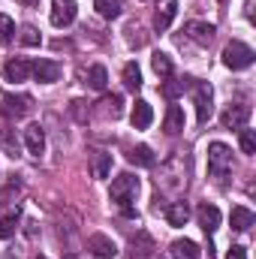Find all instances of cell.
<instances>
[{"label":"cell","instance_id":"1","mask_svg":"<svg viewBox=\"0 0 256 259\" xmlns=\"http://www.w3.org/2000/svg\"><path fill=\"white\" fill-rule=\"evenodd\" d=\"M112 202L121 208V214L124 217H136V208H133V202H136V196H139V178L133 175V172H121L115 181H112Z\"/></svg>","mask_w":256,"mask_h":259},{"label":"cell","instance_id":"2","mask_svg":"<svg viewBox=\"0 0 256 259\" xmlns=\"http://www.w3.org/2000/svg\"><path fill=\"white\" fill-rule=\"evenodd\" d=\"M229 172H232V148L223 142H211L208 145V175L223 184Z\"/></svg>","mask_w":256,"mask_h":259},{"label":"cell","instance_id":"3","mask_svg":"<svg viewBox=\"0 0 256 259\" xmlns=\"http://www.w3.org/2000/svg\"><path fill=\"white\" fill-rule=\"evenodd\" d=\"M193 106H196V121L208 124L214 115V91L208 81H193Z\"/></svg>","mask_w":256,"mask_h":259},{"label":"cell","instance_id":"4","mask_svg":"<svg viewBox=\"0 0 256 259\" xmlns=\"http://www.w3.org/2000/svg\"><path fill=\"white\" fill-rule=\"evenodd\" d=\"M253 49L247 46V42H241V39H232L226 49H223V64L229 66V69H247V66L253 64Z\"/></svg>","mask_w":256,"mask_h":259},{"label":"cell","instance_id":"5","mask_svg":"<svg viewBox=\"0 0 256 259\" xmlns=\"http://www.w3.org/2000/svg\"><path fill=\"white\" fill-rule=\"evenodd\" d=\"M220 121H223L226 130H244V124L250 121V106H244V103H229L226 112L220 115Z\"/></svg>","mask_w":256,"mask_h":259},{"label":"cell","instance_id":"6","mask_svg":"<svg viewBox=\"0 0 256 259\" xmlns=\"http://www.w3.org/2000/svg\"><path fill=\"white\" fill-rule=\"evenodd\" d=\"M78 15L75 0H52V24L55 27H69Z\"/></svg>","mask_w":256,"mask_h":259},{"label":"cell","instance_id":"7","mask_svg":"<svg viewBox=\"0 0 256 259\" xmlns=\"http://www.w3.org/2000/svg\"><path fill=\"white\" fill-rule=\"evenodd\" d=\"M88 250H91L97 259L118 256V244H115V238H109V235H103V232H94V235L88 238Z\"/></svg>","mask_w":256,"mask_h":259},{"label":"cell","instance_id":"8","mask_svg":"<svg viewBox=\"0 0 256 259\" xmlns=\"http://www.w3.org/2000/svg\"><path fill=\"white\" fill-rule=\"evenodd\" d=\"M30 72L36 75V81H42V84H55L61 75H64V66L58 64V61H36V64H30Z\"/></svg>","mask_w":256,"mask_h":259},{"label":"cell","instance_id":"9","mask_svg":"<svg viewBox=\"0 0 256 259\" xmlns=\"http://www.w3.org/2000/svg\"><path fill=\"white\" fill-rule=\"evenodd\" d=\"M154 256V241L148 232H136L130 238V247H127V259H151Z\"/></svg>","mask_w":256,"mask_h":259},{"label":"cell","instance_id":"10","mask_svg":"<svg viewBox=\"0 0 256 259\" xmlns=\"http://www.w3.org/2000/svg\"><path fill=\"white\" fill-rule=\"evenodd\" d=\"M175 15H178V3L175 0H160L157 12H154V27L157 30H169L172 21H175Z\"/></svg>","mask_w":256,"mask_h":259},{"label":"cell","instance_id":"11","mask_svg":"<svg viewBox=\"0 0 256 259\" xmlns=\"http://www.w3.org/2000/svg\"><path fill=\"white\" fill-rule=\"evenodd\" d=\"M151 121H154V109H151V103L136 100V103H133V112H130V124H133V130H148L151 127Z\"/></svg>","mask_w":256,"mask_h":259},{"label":"cell","instance_id":"12","mask_svg":"<svg viewBox=\"0 0 256 259\" xmlns=\"http://www.w3.org/2000/svg\"><path fill=\"white\" fill-rule=\"evenodd\" d=\"M196 217H199V226L211 235V232H217V226H220V220H223V214H220V208L217 205H199V211H196Z\"/></svg>","mask_w":256,"mask_h":259},{"label":"cell","instance_id":"13","mask_svg":"<svg viewBox=\"0 0 256 259\" xmlns=\"http://www.w3.org/2000/svg\"><path fill=\"white\" fill-rule=\"evenodd\" d=\"M24 148H27L33 157L46 154V130L39 127V124H30V127L24 130Z\"/></svg>","mask_w":256,"mask_h":259},{"label":"cell","instance_id":"14","mask_svg":"<svg viewBox=\"0 0 256 259\" xmlns=\"http://www.w3.org/2000/svg\"><path fill=\"white\" fill-rule=\"evenodd\" d=\"M184 33L190 36L196 46H208L211 39H214V33H217V27L214 24H205V21H190L187 27H184Z\"/></svg>","mask_w":256,"mask_h":259},{"label":"cell","instance_id":"15","mask_svg":"<svg viewBox=\"0 0 256 259\" xmlns=\"http://www.w3.org/2000/svg\"><path fill=\"white\" fill-rule=\"evenodd\" d=\"M3 75H6V81H27V75H30V61H24V58H9L6 66H3Z\"/></svg>","mask_w":256,"mask_h":259},{"label":"cell","instance_id":"16","mask_svg":"<svg viewBox=\"0 0 256 259\" xmlns=\"http://www.w3.org/2000/svg\"><path fill=\"white\" fill-rule=\"evenodd\" d=\"M169 253H172V259H199V256H202L199 244L190 241V238H178V241H172Z\"/></svg>","mask_w":256,"mask_h":259},{"label":"cell","instance_id":"17","mask_svg":"<svg viewBox=\"0 0 256 259\" xmlns=\"http://www.w3.org/2000/svg\"><path fill=\"white\" fill-rule=\"evenodd\" d=\"M109 172H112V154L97 151V154L91 157V175H94L97 181H103V178H109Z\"/></svg>","mask_w":256,"mask_h":259},{"label":"cell","instance_id":"18","mask_svg":"<svg viewBox=\"0 0 256 259\" xmlns=\"http://www.w3.org/2000/svg\"><path fill=\"white\" fill-rule=\"evenodd\" d=\"M229 220H232V229L235 232H247L250 226H253V211L250 208H244V205H235L232 208V214H229Z\"/></svg>","mask_w":256,"mask_h":259},{"label":"cell","instance_id":"19","mask_svg":"<svg viewBox=\"0 0 256 259\" xmlns=\"http://www.w3.org/2000/svg\"><path fill=\"white\" fill-rule=\"evenodd\" d=\"M166 220H169V226H184L190 220V205L187 202H172L166 208Z\"/></svg>","mask_w":256,"mask_h":259},{"label":"cell","instance_id":"20","mask_svg":"<svg viewBox=\"0 0 256 259\" xmlns=\"http://www.w3.org/2000/svg\"><path fill=\"white\" fill-rule=\"evenodd\" d=\"M163 130H166L169 136H178V133L184 130V112H181V106H169V109H166Z\"/></svg>","mask_w":256,"mask_h":259},{"label":"cell","instance_id":"21","mask_svg":"<svg viewBox=\"0 0 256 259\" xmlns=\"http://www.w3.org/2000/svg\"><path fill=\"white\" fill-rule=\"evenodd\" d=\"M187 88H193V78H187V75L172 78V75H169V81H163V88H160V91H163V97H166V100H175V97H178V94H184Z\"/></svg>","mask_w":256,"mask_h":259},{"label":"cell","instance_id":"22","mask_svg":"<svg viewBox=\"0 0 256 259\" xmlns=\"http://www.w3.org/2000/svg\"><path fill=\"white\" fill-rule=\"evenodd\" d=\"M84 78H88L84 84H91L94 91H106V84H109V72H106V66L103 64H94L91 69H88Z\"/></svg>","mask_w":256,"mask_h":259},{"label":"cell","instance_id":"23","mask_svg":"<svg viewBox=\"0 0 256 259\" xmlns=\"http://www.w3.org/2000/svg\"><path fill=\"white\" fill-rule=\"evenodd\" d=\"M127 157H130V163H133V166H145V169H151V166H154V151H151L148 145H136Z\"/></svg>","mask_w":256,"mask_h":259},{"label":"cell","instance_id":"24","mask_svg":"<svg viewBox=\"0 0 256 259\" xmlns=\"http://www.w3.org/2000/svg\"><path fill=\"white\" fill-rule=\"evenodd\" d=\"M94 9L100 12V18H109V21H115L118 15H121V0H94Z\"/></svg>","mask_w":256,"mask_h":259},{"label":"cell","instance_id":"25","mask_svg":"<svg viewBox=\"0 0 256 259\" xmlns=\"http://www.w3.org/2000/svg\"><path fill=\"white\" fill-rule=\"evenodd\" d=\"M124 88L133 91V94L142 91V69H139V64H133V61L124 66Z\"/></svg>","mask_w":256,"mask_h":259},{"label":"cell","instance_id":"26","mask_svg":"<svg viewBox=\"0 0 256 259\" xmlns=\"http://www.w3.org/2000/svg\"><path fill=\"white\" fill-rule=\"evenodd\" d=\"M151 66H154V72H157L160 78H169V75H172V61H169V55H163V52H154Z\"/></svg>","mask_w":256,"mask_h":259},{"label":"cell","instance_id":"27","mask_svg":"<svg viewBox=\"0 0 256 259\" xmlns=\"http://www.w3.org/2000/svg\"><path fill=\"white\" fill-rule=\"evenodd\" d=\"M12 33H15V21L0 12V46H9L12 42Z\"/></svg>","mask_w":256,"mask_h":259},{"label":"cell","instance_id":"28","mask_svg":"<svg viewBox=\"0 0 256 259\" xmlns=\"http://www.w3.org/2000/svg\"><path fill=\"white\" fill-rule=\"evenodd\" d=\"M18 39H21V46H27V49H33V46H39V42H42L39 30H36V27H30V24H24V27H21V36H18Z\"/></svg>","mask_w":256,"mask_h":259},{"label":"cell","instance_id":"29","mask_svg":"<svg viewBox=\"0 0 256 259\" xmlns=\"http://www.w3.org/2000/svg\"><path fill=\"white\" fill-rule=\"evenodd\" d=\"M6 106H9L12 115H27L30 112V100L27 97H18V100L15 97H6Z\"/></svg>","mask_w":256,"mask_h":259},{"label":"cell","instance_id":"30","mask_svg":"<svg viewBox=\"0 0 256 259\" xmlns=\"http://www.w3.org/2000/svg\"><path fill=\"white\" fill-rule=\"evenodd\" d=\"M238 145H241V151H244V154H256V130H241Z\"/></svg>","mask_w":256,"mask_h":259},{"label":"cell","instance_id":"31","mask_svg":"<svg viewBox=\"0 0 256 259\" xmlns=\"http://www.w3.org/2000/svg\"><path fill=\"white\" fill-rule=\"evenodd\" d=\"M103 106H106V112H109L112 118H121V97H118V94L106 97V100H103Z\"/></svg>","mask_w":256,"mask_h":259},{"label":"cell","instance_id":"32","mask_svg":"<svg viewBox=\"0 0 256 259\" xmlns=\"http://www.w3.org/2000/svg\"><path fill=\"white\" fill-rule=\"evenodd\" d=\"M12 235H15V214L0 220V241H6V238H12Z\"/></svg>","mask_w":256,"mask_h":259},{"label":"cell","instance_id":"33","mask_svg":"<svg viewBox=\"0 0 256 259\" xmlns=\"http://www.w3.org/2000/svg\"><path fill=\"white\" fill-rule=\"evenodd\" d=\"M84 106H88L84 100H75V103L69 106V115H72V118H75L78 124H84V121H88V115H84Z\"/></svg>","mask_w":256,"mask_h":259},{"label":"cell","instance_id":"34","mask_svg":"<svg viewBox=\"0 0 256 259\" xmlns=\"http://www.w3.org/2000/svg\"><path fill=\"white\" fill-rule=\"evenodd\" d=\"M226 259H247V250H244L241 244H232L229 253H226Z\"/></svg>","mask_w":256,"mask_h":259},{"label":"cell","instance_id":"35","mask_svg":"<svg viewBox=\"0 0 256 259\" xmlns=\"http://www.w3.org/2000/svg\"><path fill=\"white\" fill-rule=\"evenodd\" d=\"M18 3H33V0H18Z\"/></svg>","mask_w":256,"mask_h":259},{"label":"cell","instance_id":"36","mask_svg":"<svg viewBox=\"0 0 256 259\" xmlns=\"http://www.w3.org/2000/svg\"><path fill=\"white\" fill-rule=\"evenodd\" d=\"M220 3H226V0H220Z\"/></svg>","mask_w":256,"mask_h":259},{"label":"cell","instance_id":"37","mask_svg":"<svg viewBox=\"0 0 256 259\" xmlns=\"http://www.w3.org/2000/svg\"><path fill=\"white\" fill-rule=\"evenodd\" d=\"M66 259H72V256H66Z\"/></svg>","mask_w":256,"mask_h":259}]
</instances>
